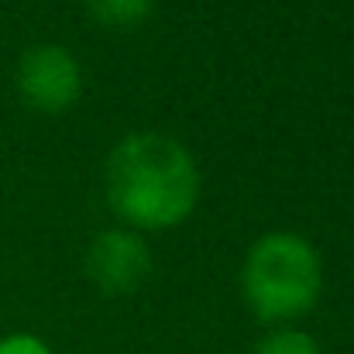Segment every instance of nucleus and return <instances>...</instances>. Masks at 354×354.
Here are the masks:
<instances>
[{"mask_svg": "<svg viewBox=\"0 0 354 354\" xmlns=\"http://www.w3.org/2000/svg\"><path fill=\"white\" fill-rule=\"evenodd\" d=\"M0 354H52V348L38 341L35 334H10V337H0Z\"/></svg>", "mask_w": 354, "mask_h": 354, "instance_id": "7", "label": "nucleus"}, {"mask_svg": "<svg viewBox=\"0 0 354 354\" xmlns=\"http://www.w3.org/2000/svg\"><path fill=\"white\" fill-rule=\"evenodd\" d=\"M86 272L104 292H114V296L134 292L151 272L148 244L124 227L104 231L93 237V244L86 251Z\"/></svg>", "mask_w": 354, "mask_h": 354, "instance_id": "4", "label": "nucleus"}, {"mask_svg": "<svg viewBox=\"0 0 354 354\" xmlns=\"http://www.w3.org/2000/svg\"><path fill=\"white\" fill-rule=\"evenodd\" d=\"M111 210L141 231L183 224L200 196V172L183 141L155 131L127 134L107 158L104 172Z\"/></svg>", "mask_w": 354, "mask_h": 354, "instance_id": "1", "label": "nucleus"}, {"mask_svg": "<svg viewBox=\"0 0 354 354\" xmlns=\"http://www.w3.org/2000/svg\"><path fill=\"white\" fill-rule=\"evenodd\" d=\"M254 354H320V344L306 334V330H296V327H282V330H272Z\"/></svg>", "mask_w": 354, "mask_h": 354, "instance_id": "6", "label": "nucleus"}, {"mask_svg": "<svg viewBox=\"0 0 354 354\" xmlns=\"http://www.w3.org/2000/svg\"><path fill=\"white\" fill-rule=\"evenodd\" d=\"M86 7L107 28H134L148 17L151 0H86Z\"/></svg>", "mask_w": 354, "mask_h": 354, "instance_id": "5", "label": "nucleus"}, {"mask_svg": "<svg viewBox=\"0 0 354 354\" xmlns=\"http://www.w3.org/2000/svg\"><path fill=\"white\" fill-rule=\"evenodd\" d=\"M241 289L251 313L265 324H286L313 310L324 289V268L313 244L289 231L258 237L241 268Z\"/></svg>", "mask_w": 354, "mask_h": 354, "instance_id": "2", "label": "nucleus"}, {"mask_svg": "<svg viewBox=\"0 0 354 354\" xmlns=\"http://www.w3.org/2000/svg\"><path fill=\"white\" fill-rule=\"evenodd\" d=\"M83 90V73L73 52L62 45H35L17 62V93L28 107L41 114H59L76 104Z\"/></svg>", "mask_w": 354, "mask_h": 354, "instance_id": "3", "label": "nucleus"}]
</instances>
